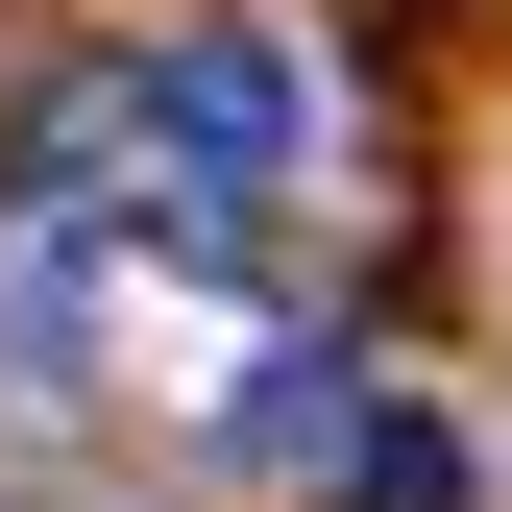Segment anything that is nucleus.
I'll list each match as a JSON object with an SVG mask.
<instances>
[{
    "mask_svg": "<svg viewBox=\"0 0 512 512\" xmlns=\"http://www.w3.org/2000/svg\"><path fill=\"white\" fill-rule=\"evenodd\" d=\"M122 122H147V171H171V244H196V269H244V220L317 171V74H293L269 25H171L147 74H122Z\"/></svg>",
    "mask_w": 512,
    "mask_h": 512,
    "instance_id": "obj_1",
    "label": "nucleus"
},
{
    "mask_svg": "<svg viewBox=\"0 0 512 512\" xmlns=\"http://www.w3.org/2000/svg\"><path fill=\"white\" fill-rule=\"evenodd\" d=\"M342 512H488V464H464V415L366 391V415H342Z\"/></svg>",
    "mask_w": 512,
    "mask_h": 512,
    "instance_id": "obj_2",
    "label": "nucleus"
}]
</instances>
